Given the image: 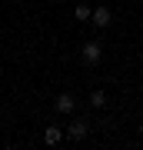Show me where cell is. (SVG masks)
<instances>
[{
    "label": "cell",
    "mask_w": 143,
    "mask_h": 150,
    "mask_svg": "<svg viewBox=\"0 0 143 150\" xmlns=\"http://www.w3.org/2000/svg\"><path fill=\"white\" fill-rule=\"evenodd\" d=\"M73 17H77V20H90V17H93V7H87V4H80L77 10H73Z\"/></svg>",
    "instance_id": "obj_7"
},
{
    "label": "cell",
    "mask_w": 143,
    "mask_h": 150,
    "mask_svg": "<svg viewBox=\"0 0 143 150\" xmlns=\"http://www.w3.org/2000/svg\"><path fill=\"white\" fill-rule=\"evenodd\" d=\"M80 60H83L87 67H97V64L103 60V47H100L97 40H87L83 47H80Z\"/></svg>",
    "instance_id": "obj_1"
},
{
    "label": "cell",
    "mask_w": 143,
    "mask_h": 150,
    "mask_svg": "<svg viewBox=\"0 0 143 150\" xmlns=\"http://www.w3.org/2000/svg\"><path fill=\"white\" fill-rule=\"evenodd\" d=\"M90 20H93L97 30H103V27H110V23H113V17H110L106 7H93V17H90Z\"/></svg>",
    "instance_id": "obj_4"
},
{
    "label": "cell",
    "mask_w": 143,
    "mask_h": 150,
    "mask_svg": "<svg viewBox=\"0 0 143 150\" xmlns=\"http://www.w3.org/2000/svg\"><path fill=\"white\" fill-rule=\"evenodd\" d=\"M53 107H57L60 113H73V110H77V97H73V93H57Z\"/></svg>",
    "instance_id": "obj_3"
},
{
    "label": "cell",
    "mask_w": 143,
    "mask_h": 150,
    "mask_svg": "<svg viewBox=\"0 0 143 150\" xmlns=\"http://www.w3.org/2000/svg\"><path fill=\"white\" fill-rule=\"evenodd\" d=\"M90 107H97V110L106 107V93H103V90H93V93H90Z\"/></svg>",
    "instance_id": "obj_6"
},
{
    "label": "cell",
    "mask_w": 143,
    "mask_h": 150,
    "mask_svg": "<svg viewBox=\"0 0 143 150\" xmlns=\"http://www.w3.org/2000/svg\"><path fill=\"white\" fill-rule=\"evenodd\" d=\"M63 137H67V130H63V127H47V130H43V140H47L50 147H57Z\"/></svg>",
    "instance_id": "obj_5"
},
{
    "label": "cell",
    "mask_w": 143,
    "mask_h": 150,
    "mask_svg": "<svg viewBox=\"0 0 143 150\" xmlns=\"http://www.w3.org/2000/svg\"><path fill=\"white\" fill-rule=\"evenodd\" d=\"M87 134H90V120L77 117L67 123V140H73V144H80V140H87Z\"/></svg>",
    "instance_id": "obj_2"
}]
</instances>
